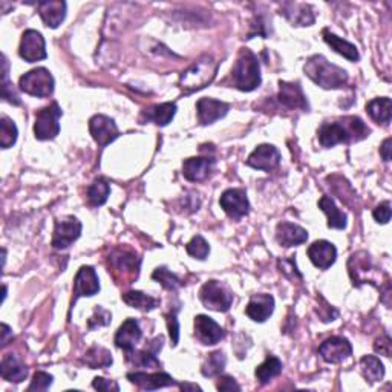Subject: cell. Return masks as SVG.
I'll return each mask as SVG.
<instances>
[{"label": "cell", "mask_w": 392, "mask_h": 392, "mask_svg": "<svg viewBox=\"0 0 392 392\" xmlns=\"http://www.w3.org/2000/svg\"><path fill=\"white\" fill-rule=\"evenodd\" d=\"M370 132L359 117H345L334 123H324L319 129V141L324 148H334L336 144L362 141Z\"/></svg>", "instance_id": "1"}, {"label": "cell", "mask_w": 392, "mask_h": 392, "mask_svg": "<svg viewBox=\"0 0 392 392\" xmlns=\"http://www.w3.org/2000/svg\"><path fill=\"white\" fill-rule=\"evenodd\" d=\"M304 71L317 86L324 89H340L347 86L348 83V72L329 63L324 56L310 57L306 60Z\"/></svg>", "instance_id": "2"}, {"label": "cell", "mask_w": 392, "mask_h": 392, "mask_svg": "<svg viewBox=\"0 0 392 392\" xmlns=\"http://www.w3.org/2000/svg\"><path fill=\"white\" fill-rule=\"evenodd\" d=\"M232 84L244 92H251L260 84V66L258 57L250 49H241L232 69Z\"/></svg>", "instance_id": "3"}, {"label": "cell", "mask_w": 392, "mask_h": 392, "mask_svg": "<svg viewBox=\"0 0 392 392\" xmlns=\"http://www.w3.org/2000/svg\"><path fill=\"white\" fill-rule=\"evenodd\" d=\"M218 65L212 57H203L181 75L180 84L187 92H195L210 84L217 75Z\"/></svg>", "instance_id": "4"}, {"label": "cell", "mask_w": 392, "mask_h": 392, "mask_svg": "<svg viewBox=\"0 0 392 392\" xmlns=\"http://www.w3.org/2000/svg\"><path fill=\"white\" fill-rule=\"evenodd\" d=\"M199 299H201L205 308L218 313H226L233 304V293L224 283L218 281H209L199 290Z\"/></svg>", "instance_id": "5"}, {"label": "cell", "mask_w": 392, "mask_h": 392, "mask_svg": "<svg viewBox=\"0 0 392 392\" xmlns=\"http://www.w3.org/2000/svg\"><path fill=\"white\" fill-rule=\"evenodd\" d=\"M54 77L46 68H36L33 71L20 77V91L28 95L45 98L52 95L54 92Z\"/></svg>", "instance_id": "6"}, {"label": "cell", "mask_w": 392, "mask_h": 392, "mask_svg": "<svg viewBox=\"0 0 392 392\" xmlns=\"http://www.w3.org/2000/svg\"><path fill=\"white\" fill-rule=\"evenodd\" d=\"M60 117H61V107L58 103H51L49 106L36 113L34 123V135L37 140L48 141L54 140L60 132Z\"/></svg>", "instance_id": "7"}, {"label": "cell", "mask_w": 392, "mask_h": 392, "mask_svg": "<svg viewBox=\"0 0 392 392\" xmlns=\"http://www.w3.org/2000/svg\"><path fill=\"white\" fill-rule=\"evenodd\" d=\"M111 270L117 276L123 274V281H134L136 279L138 272H140V258H136V253L127 249H118L112 253ZM109 270V272H111Z\"/></svg>", "instance_id": "8"}, {"label": "cell", "mask_w": 392, "mask_h": 392, "mask_svg": "<svg viewBox=\"0 0 392 392\" xmlns=\"http://www.w3.org/2000/svg\"><path fill=\"white\" fill-rule=\"evenodd\" d=\"M81 222L74 217H66L63 219L56 221V228H54L52 236V247L57 250H65L72 242L79 240L81 235Z\"/></svg>", "instance_id": "9"}, {"label": "cell", "mask_w": 392, "mask_h": 392, "mask_svg": "<svg viewBox=\"0 0 392 392\" xmlns=\"http://www.w3.org/2000/svg\"><path fill=\"white\" fill-rule=\"evenodd\" d=\"M19 54L23 60L28 61V63L45 60L48 57V54H46V43L43 36L36 29L25 31L20 40Z\"/></svg>", "instance_id": "10"}, {"label": "cell", "mask_w": 392, "mask_h": 392, "mask_svg": "<svg viewBox=\"0 0 392 392\" xmlns=\"http://www.w3.org/2000/svg\"><path fill=\"white\" fill-rule=\"evenodd\" d=\"M219 204L224 212L233 219H241L247 217L250 212V203L247 198V191L244 189H228L222 194Z\"/></svg>", "instance_id": "11"}, {"label": "cell", "mask_w": 392, "mask_h": 392, "mask_svg": "<svg viewBox=\"0 0 392 392\" xmlns=\"http://www.w3.org/2000/svg\"><path fill=\"white\" fill-rule=\"evenodd\" d=\"M89 132L92 138H94V141L98 146H102V148L111 144L120 136L115 121L109 117H106V115H94V117L89 120Z\"/></svg>", "instance_id": "12"}, {"label": "cell", "mask_w": 392, "mask_h": 392, "mask_svg": "<svg viewBox=\"0 0 392 392\" xmlns=\"http://www.w3.org/2000/svg\"><path fill=\"white\" fill-rule=\"evenodd\" d=\"M319 354L327 363H340L352 354V347L345 337H329L319 347Z\"/></svg>", "instance_id": "13"}, {"label": "cell", "mask_w": 392, "mask_h": 392, "mask_svg": "<svg viewBox=\"0 0 392 392\" xmlns=\"http://www.w3.org/2000/svg\"><path fill=\"white\" fill-rule=\"evenodd\" d=\"M100 291V281L95 270L89 265H83L74 279V301L80 297L95 296Z\"/></svg>", "instance_id": "14"}, {"label": "cell", "mask_w": 392, "mask_h": 392, "mask_svg": "<svg viewBox=\"0 0 392 392\" xmlns=\"http://www.w3.org/2000/svg\"><path fill=\"white\" fill-rule=\"evenodd\" d=\"M281 163V153L272 144H260L253 150L251 155L247 159V164L258 171L270 172L276 168Z\"/></svg>", "instance_id": "15"}, {"label": "cell", "mask_w": 392, "mask_h": 392, "mask_svg": "<svg viewBox=\"0 0 392 392\" xmlns=\"http://www.w3.org/2000/svg\"><path fill=\"white\" fill-rule=\"evenodd\" d=\"M217 161L210 157L189 158L182 163V175L190 182L205 181L212 175Z\"/></svg>", "instance_id": "16"}, {"label": "cell", "mask_w": 392, "mask_h": 392, "mask_svg": "<svg viewBox=\"0 0 392 392\" xmlns=\"http://www.w3.org/2000/svg\"><path fill=\"white\" fill-rule=\"evenodd\" d=\"M195 336L203 345H217L224 339L226 333L212 317L199 314L195 317Z\"/></svg>", "instance_id": "17"}, {"label": "cell", "mask_w": 392, "mask_h": 392, "mask_svg": "<svg viewBox=\"0 0 392 392\" xmlns=\"http://www.w3.org/2000/svg\"><path fill=\"white\" fill-rule=\"evenodd\" d=\"M196 111H198L199 123L207 126L221 118H224L227 112L230 111V104L219 102V100L214 98H201L196 103Z\"/></svg>", "instance_id": "18"}, {"label": "cell", "mask_w": 392, "mask_h": 392, "mask_svg": "<svg viewBox=\"0 0 392 392\" xmlns=\"http://www.w3.org/2000/svg\"><path fill=\"white\" fill-rule=\"evenodd\" d=\"M127 379L130 383H134L135 386L141 388L144 391H155L159 388H167V386H175L176 382L173 380L172 375L166 373H130L127 374Z\"/></svg>", "instance_id": "19"}, {"label": "cell", "mask_w": 392, "mask_h": 392, "mask_svg": "<svg viewBox=\"0 0 392 392\" xmlns=\"http://www.w3.org/2000/svg\"><path fill=\"white\" fill-rule=\"evenodd\" d=\"M141 328L140 324L132 317L123 322V325L118 328L117 334H115V345L123 351H126L127 354L132 352L136 347V343L141 340Z\"/></svg>", "instance_id": "20"}, {"label": "cell", "mask_w": 392, "mask_h": 392, "mask_svg": "<svg viewBox=\"0 0 392 392\" xmlns=\"http://www.w3.org/2000/svg\"><path fill=\"white\" fill-rule=\"evenodd\" d=\"M278 100L281 102V104L288 107V109H302V111L308 109V102H306L302 86L299 83L281 81Z\"/></svg>", "instance_id": "21"}, {"label": "cell", "mask_w": 392, "mask_h": 392, "mask_svg": "<svg viewBox=\"0 0 392 392\" xmlns=\"http://www.w3.org/2000/svg\"><path fill=\"white\" fill-rule=\"evenodd\" d=\"M281 14L295 26H311L316 22V14L313 13L311 5L305 3H283Z\"/></svg>", "instance_id": "22"}, {"label": "cell", "mask_w": 392, "mask_h": 392, "mask_svg": "<svg viewBox=\"0 0 392 392\" xmlns=\"http://www.w3.org/2000/svg\"><path fill=\"white\" fill-rule=\"evenodd\" d=\"M308 258L320 270H328L337 259L334 244L328 241H316L308 247Z\"/></svg>", "instance_id": "23"}, {"label": "cell", "mask_w": 392, "mask_h": 392, "mask_svg": "<svg viewBox=\"0 0 392 392\" xmlns=\"http://www.w3.org/2000/svg\"><path fill=\"white\" fill-rule=\"evenodd\" d=\"M38 14L48 28L56 29L66 17V2L63 0H45L38 2Z\"/></svg>", "instance_id": "24"}, {"label": "cell", "mask_w": 392, "mask_h": 392, "mask_svg": "<svg viewBox=\"0 0 392 392\" xmlns=\"http://www.w3.org/2000/svg\"><path fill=\"white\" fill-rule=\"evenodd\" d=\"M308 240V232L301 226L291 224V222H281L276 228V241L282 247H296Z\"/></svg>", "instance_id": "25"}, {"label": "cell", "mask_w": 392, "mask_h": 392, "mask_svg": "<svg viewBox=\"0 0 392 392\" xmlns=\"http://www.w3.org/2000/svg\"><path fill=\"white\" fill-rule=\"evenodd\" d=\"M274 311V297L272 295H255L247 305V316L255 322H265Z\"/></svg>", "instance_id": "26"}, {"label": "cell", "mask_w": 392, "mask_h": 392, "mask_svg": "<svg viewBox=\"0 0 392 392\" xmlns=\"http://www.w3.org/2000/svg\"><path fill=\"white\" fill-rule=\"evenodd\" d=\"M0 375L6 382L20 383L28 377V368L14 354H6L0 363Z\"/></svg>", "instance_id": "27"}, {"label": "cell", "mask_w": 392, "mask_h": 392, "mask_svg": "<svg viewBox=\"0 0 392 392\" xmlns=\"http://www.w3.org/2000/svg\"><path fill=\"white\" fill-rule=\"evenodd\" d=\"M176 113V104L175 103H163L155 104L146 109L141 115V121L144 123H155L157 126H167L171 123Z\"/></svg>", "instance_id": "28"}, {"label": "cell", "mask_w": 392, "mask_h": 392, "mask_svg": "<svg viewBox=\"0 0 392 392\" xmlns=\"http://www.w3.org/2000/svg\"><path fill=\"white\" fill-rule=\"evenodd\" d=\"M319 207H320V210L327 214L329 228H337V230L347 228V224H348L347 214H345L340 209H337V205L331 196H328V195L322 196L319 199Z\"/></svg>", "instance_id": "29"}, {"label": "cell", "mask_w": 392, "mask_h": 392, "mask_svg": "<svg viewBox=\"0 0 392 392\" xmlns=\"http://www.w3.org/2000/svg\"><path fill=\"white\" fill-rule=\"evenodd\" d=\"M363 258H360V253L357 255H352L350 259V274L351 279L354 282V285H360V283H368V273L371 272V259L366 253H362Z\"/></svg>", "instance_id": "30"}, {"label": "cell", "mask_w": 392, "mask_h": 392, "mask_svg": "<svg viewBox=\"0 0 392 392\" xmlns=\"http://www.w3.org/2000/svg\"><path fill=\"white\" fill-rule=\"evenodd\" d=\"M391 109H392V103L391 98L388 97L374 98L366 104V112L370 113V117L377 123V125H383V126H388L391 123Z\"/></svg>", "instance_id": "31"}, {"label": "cell", "mask_w": 392, "mask_h": 392, "mask_svg": "<svg viewBox=\"0 0 392 392\" xmlns=\"http://www.w3.org/2000/svg\"><path fill=\"white\" fill-rule=\"evenodd\" d=\"M324 40L329 46H331V48L337 54H340V56H343L345 58H348L350 61H359L360 54H359V51L356 48V45H352V43H350L347 40H343V38L337 37L333 33H329L328 29H324Z\"/></svg>", "instance_id": "32"}, {"label": "cell", "mask_w": 392, "mask_h": 392, "mask_svg": "<svg viewBox=\"0 0 392 392\" xmlns=\"http://www.w3.org/2000/svg\"><path fill=\"white\" fill-rule=\"evenodd\" d=\"M360 371H362L366 382L370 383L380 382L385 377V366L380 362V359L375 356L362 357V360H360Z\"/></svg>", "instance_id": "33"}, {"label": "cell", "mask_w": 392, "mask_h": 392, "mask_svg": "<svg viewBox=\"0 0 392 392\" xmlns=\"http://www.w3.org/2000/svg\"><path fill=\"white\" fill-rule=\"evenodd\" d=\"M121 299L123 302L127 304L129 306L141 311H152L153 308H157L159 304L158 299L144 295L141 291H127V293L121 296Z\"/></svg>", "instance_id": "34"}, {"label": "cell", "mask_w": 392, "mask_h": 392, "mask_svg": "<svg viewBox=\"0 0 392 392\" xmlns=\"http://www.w3.org/2000/svg\"><path fill=\"white\" fill-rule=\"evenodd\" d=\"M281 373H282V362H281V360L278 357H274V356H268L265 359V362L260 363L256 368L255 375H256V379L259 380V383L265 385V383H268L272 379L278 377Z\"/></svg>", "instance_id": "35"}, {"label": "cell", "mask_w": 392, "mask_h": 392, "mask_svg": "<svg viewBox=\"0 0 392 392\" xmlns=\"http://www.w3.org/2000/svg\"><path fill=\"white\" fill-rule=\"evenodd\" d=\"M83 362L86 363L92 370H97V368H107L112 365V354L106 348L102 347H92L91 350L86 351L84 354Z\"/></svg>", "instance_id": "36"}, {"label": "cell", "mask_w": 392, "mask_h": 392, "mask_svg": "<svg viewBox=\"0 0 392 392\" xmlns=\"http://www.w3.org/2000/svg\"><path fill=\"white\" fill-rule=\"evenodd\" d=\"M109 194H111V186L107 184V181L103 180V178L95 180L88 187L89 204L94 205V207L103 205L107 201V198H109Z\"/></svg>", "instance_id": "37"}, {"label": "cell", "mask_w": 392, "mask_h": 392, "mask_svg": "<svg viewBox=\"0 0 392 392\" xmlns=\"http://www.w3.org/2000/svg\"><path fill=\"white\" fill-rule=\"evenodd\" d=\"M226 365H227V359L224 356V352L214 351L212 354H209V357H207V360L203 363L201 373L204 377H217V375L224 371Z\"/></svg>", "instance_id": "38"}, {"label": "cell", "mask_w": 392, "mask_h": 392, "mask_svg": "<svg viewBox=\"0 0 392 392\" xmlns=\"http://www.w3.org/2000/svg\"><path fill=\"white\" fill-rule=\"evenodd\" d=\"M17 126L15 123L8 118V117H2L0 120V146L2 149H10L17 141Z\"/></svg>", "instance_id": "39"}, {"label": "cell", "mask_w": 392, "mask_h": 392, "mask_svg": "<svg viewBox=\"0 0 392 392\" xmlns=\"http://www.w3.org/2000/svg\"><path fill=\"white\" fill-rule=\"evenodd\" d=\"M152 279L159 282L166 290H171V291H175L180 287H182V282L180 281L178 276L173 274L172 272H168L166 267H158L157 270L152 273Z\"/></svg>", "instance_id": "40"}, {"label": "cell", "mask_w": 392, "mask_h": 392, "mask_svg": "<svg viewBox=\"0 0 392 392\" xmlns=\"http://www.w3.org/2000/svg\"><path fill=\"white\" fill-rule=\"evenodd\" d=\"M187 253L191 256V258H195V259H199V260H204L207 256H209V253H210V247H209V242H207L203 236H195L194 240H191L189 244H187V247H186Z\"/></svg>", "instance_id": "41"}, {"label": "cell", "mask_w": 392, "mask_h": 392, "mask_svg": "<svg viewBox=\"0 0 392 392\" xmlns=\"http://www.w3.org/2000/svg\"><path fill=\"white\" fill-rule=\"evenodd\" d=\"M157 351H138L135 352V350L132 352H129V356H134V363L138 366L143 368H159L161 363L159 360L157 359Z\"/></svg>", "instance_id": "42"}, {"label": "cell", "mask_w": 392, "mask_h": 392, "mask_svg": "<svg viewBox=\"0 0 392 392\" xmlns=\"http://www.w3.org/2000/svg\"><path fill=\"white\" fill-rule=\"evenodd\" d=\"M2 60H3V91H2V98L5 100V102L11 103V104H20L19 95L15 94V91L13 89V84L10 83V80H8V60H6L5 56L2 57Z\"/></svg>", "instance_id": "43"}, {"label": "cell", "mask_w": 392, "mask_h": 392, "mask_svg": "<svg viewBox=\"0 0 392 392\" xmlns=\"http://www.w3.org/2000/svg\"><path fill=\"white\" fill-rule=\"evenodd\" d=\"M54 377L48 373L38 371L34 374V379L31 382L28 391H46L52 385Z\"/></svg>", "instance_id": "44"}, {"label": "cell", "mask_w": 392, "mask_h": 392, "mask_svg": "<svg viewBox=\"0 0 392 392\" xmlns=\"http://www.w3.org/2000/svg\"><path fill=\"white\" fill-rule=\"evenodd\" d=\"M111 313L109 311H106L103 308H97L95 310V314L89 319V324L88 327L92 329V328H97V327H106V325H109V322H111Z\"/></svg>", "instance_id": "45"}, {"label": "cell", "mask_w": 392, "mask_h": 392, "mask_svg": "<svg viewBox=\"0 0 392 392\" xmlns=\"http://www.w3.org/2000/svg\"><path fill=\"white\" fill-rule=\"evenodd\" d=\"M167 328H168V336H171L172 345L173 347H176L180 340V324H178V319H176V311L171 313L167 316Z\"/></svg>", "instance_id": "46"}, {"label": "cell", "mask_w": 392, "mask_h": 392, "mask_svg": "<svg viewBox=\"0 0 392 392\" xmlns=\"http://www.w3.org/2000/svg\"><path fill=\"white\" fill-rule=\"evenodd\" d=\"M374 219L379 222V224H388L391 219V203L385 201L382 203L380 205H377L373 212Z\"/></svg>", "instance_id": "47"}, {"label": "cell", "mask_w": 392, "mask_h": 392, "mask_svg": "<svg viewBox=\"0 0 392 392\" xmlns=\"http://www.w3.org/2000/svg\"><path fill=\"white\" fill-rule=\"evenodd\" d=\"M374 350H375V352H380L382 356L391 357V352H392V343H391L389 336H383V337H380V339H379L377 342H375V345H374Z\"/></svg>", "instance_id": "48"}, {"label": "cell", "mask_w": 392, "mask_h": 392, "mask_svg": "<svg viewBox=\"0 0 392 392\" xmlns=\"http://www.w3.org/2000/svg\"><path fill=\"white\" fill-rule=\"evenodd\" d=\"M92 386L98 391H120L118 383H115L113 380H106L103 377H95L92 382Z\"/></svg>", "instance_id": "49"}, {"label": "cell", "mask_w": 392, "mask_h": 392, "mask_svg": "<svg viewBox=\"0 0 392 392\" xmlns=\"http://www.w3.org/2000/svg\"><path fill=\"white\" fill-rule=\"evenodd\" d=\"M217 388H218L219 391H241V386L237 385L236 380H235L233 377H228V375H226V377H221V379H219Z\"/></svg>", "instance_id": "50"}, {"label": "cell", "mask_w": 392, "mask_h": 392, "mask_svg": "<svg viewBox=\"0 0 392 392\" xmlns=\"http://www.w3.org/2000/svg\"><path fill=\"white\" fill-rule=\"evenodd\" d=\"M391 146H392V140L391 138H386L385 141H383L382 144V148H380V155L383 158V161H386V163H389L391 161Z\"/></svg>", "instance_id": "51"}, {"label": "cell", "mask_w": 392, "mask_h": 392, "mask_svg": "<svg viewBox=\"0 0 392 392\" xmlns=\"http://www.w3.org/2000/svg\"><path fill=\"white\" fill-rule=\"evenodd\" d=\"M2 347H6L8 345V339H10V337H13V331H11V328L8 327L6 324H2Z\"/></svg>", "instance_id": "52"}, {"label": "cell", "mask_w": 392, "mask_h": 392, "mask_svg": "<svg viewBox=\"0 0 392 392\" xmlns=\"http://www.w3.org/2000/svg\"><path fill=\"white\" fill-rule=\"evenodd\" d=\"M182 389H198V391H201V388L196 386V385H187V383H184V385H181Z\"/></svg>", "instance_id": "53"}, {"label": "cell", "mask_w": 392, "mask_h": 392, "mask_svg": "<svg viewBox=\"0 0 392 392\" xmlns=\"http://www.w3.org/2000/svg\"><path fill=\"white\" fill-rule=\"evenodd\" d=\"M5 297H6V287H3V301H5Z\"/></svg>", "instance_id": "54"}]
</instances>
